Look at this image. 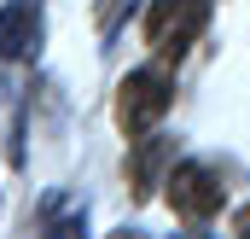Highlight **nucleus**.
<instances>
[{
	"label": "nucleus",
	"instance_id": "39448f33",
	"mask_svg": "<svg viewBox=\"0 0 250 239\" xmlns=\"http://www.w3.org/2000/svg\"><path fill=\"white\" fill-rule=\"evenodd\" d=\"M169 158H175V146H169L163 134H146V140L134 146V164H128V175H134V192H140V198H146L151 187H163Z\"/></svg>",
	"mask_w": 250,
	"mask_h": 239
},
{
	"label": "nucleus",
	"instance_id": "f257e3e1",
	"mask_svg": "<svg viewBox=\"0 0 250 239\" xmlns=\"http://www.w3.org/2000/svg\"><path fill=\"white\" fill-rule=\"evenodd\" d=\"M169 105H175V82H169L157 64H146V70H128V76H123V88H117V122H123L128 134H146V128H157Z\"/></svg>",
	"mask_w": 250,
	"mask_h": 239
},
{
	"label": "nucleus",
	"instance_id": "423d86ee",
	"mask_svg": "<svg viewBox=\"0 0 250 239\" xmlns=\"http://www.w3.org/2000/svg\"><path fill=\"white\" fill-rule=\"evenodd\" d=\"M134 0H99V35H117V24H123V12Z\"/></svg>",
	"mask_w": 250,
	"mask_h": 239
},
{
	"label": "nucleus",
	"instance_id": "20e7f679",
	"mask_svg": "<svg viewBox=\"0 0 250 239\" xmlns=\"http://www.w3.org/2000/svg\"><path fill=\"white\" fill-rule=\"evenodd\" d=\"M41 41H47V18H41V6L35 0H6L0 6V59H35L41 53Z\"/></svg>",
	"mask_w": 250,
	"mask_h": 239
},
{
	"label": "nucleus",
	"instance_id": "0eeeda50",
	"mask_svg": "<svg viewBox=\"0 0 250 239\" xmlns=\"http://www.w3.org/2000/svg\"><path fill=\"white\" fill-rule=\"evenodd\" d=\"M233 228H239V234H250V204L239 210V216H233Z\"/></svg>",
	"mask_w": 250,
	"mask_h": 239
},
{
	"label": "nucleus",
	"instance_id": "f03ea898",
	"mask_svg": "<svg viewBox=\"0 0 250 239\" xmlns=\"http://www.w3.org/2000/svg\"><path fill=\"white\" fill-rule=\"evenodd\" d=\"M204 29H209V0H157L146 12V41L163 59H181Z\"/></svg>",
	"mask_w": 250,
	"mask_h": 239
},
{
	"label": "nucleus",
	"instance_id": "7ed1b4c3",
	"mask_svg": "<svg viewBox=\"0 0 250 239\" xmlns=\"http://www.w3.org/2000/svg\"><path fill=\"white\" fill-rule=\"evenodd\" d=\"M163 187H169V204H175L187 222H209V216L221 210V198H227V187L209 175L204 164H175Z\"/></svg>",
	"mask_w": 250,
	"mask_h": 239
}]
</instances>
